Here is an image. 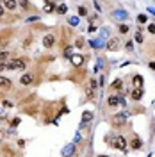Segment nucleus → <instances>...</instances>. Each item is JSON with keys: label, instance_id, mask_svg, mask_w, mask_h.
I'll return each mask as SVG.
<instances>
[{"label": "nucleus", "instance_id": "f257e3e1", "mask_svg": "<svg viewBox=\"0 0 155 157\" xmlns=\"http://www.w3.org/2000/svg\"><path fill=\"white\" fill-rule=\"evenodd\" d=\"M7 68H11V70H23L25 68V61L23 59H14V61H11L7 64Z\"/></svg>", "mask_w": 155, "mask_h": 157}, {"label": "nucleus", "instance_id": "f03ea898", "mask_svg": "<svg viewBox=\"0 0 155 157\" xmlns=\"http://www.w3.org/2000/svg\"><path fill=\"white\" fill-rule=\"evenodd\" d=\"M114 146H116L118 150H127V141H125V138H121V136H116L114 138Z\"/></svg>", "mask_w": 155, "mask_h": 157}, {"label": "nucleus", "instance_id": "7ed1b4c3", "mask_svg": "<svg viewBox=\"0 0 155 157\" xmlns=\"http://www.w3.org/2000/svg\"><path fill=\"white\" fill-rule=\"evenodd\" d=\"M96 86H98V84H96V80L93 78V80L89 82V87H87V98H93V96H95V93H96Z\"/></svg>", "mask_w": 155, "mask_h": 157}, {"label": "nucleus", "instance_id": "20e7f679", "mask_svg": "<svg viewBox=\"0 0 155 157\" xmlns=\"http://www.w3.org/2000/svg\"><path fill=\"white\" fill-rule=\"evenodd\" d=\"M54 43H55V36H54V34H46V36L43 38V45H45L46 48H50Z\"/></svg>", "mask_w": 155, "mask_h": 157}, {"label": "nucleus", "instance_id": "39448f33", "mask_svg": "<svg viewBox=\"0 0 155 157\" xmlns=\"http://www.w3.org/2000/svg\"><path fill=\"white\" fill-rule=\"evenodd\" d=\"M132 98H134V100H141V98H143V87H136V89L132 91Z\"/></svg>", "mask_w": 155, "mask_h": 157}, {"label": "nucleus", "instance_id": "423d86ee", "mask_svg": "<svg viewBox=\"0 0 155 157\" xmlns=\"http://www.w3.org/2000/svg\"><path fill=\"white\" fill-rule=\"evenodd\" d=\"M70 61H71L75 66H80V64L84 63V57H82V55H71V57H70Z\"/></svg>", "mask_w": 155, "mask_h": 157}, {"label": "nucleus", "instance_id": "0eeeda50", "mask_svg": "<svg viewBox=\"0 0 155 157\" xmlns=\"http://www.w3.org/2000/svg\"><path fill=\"white\" fill-rule=\"evenodd\" d=\"M0 87H4V89H9L11 87V80L5 77H0Z\"/></svg>", "mask_w": 155, "mask_h": 157}, {"label": "nucleus", "instance_id": "6e6552de", "mask_svg": "<svg viewBox=\"0 0 155 157\" xmlns=\"http://www.w3.org/2000/svg\"><path fill=\"white\" fill-rule=\"evenodd\" d=\"M4 7L5 9H14L16 7V0H4Z\"/></svg>", "mask_w": 155, "mask_h": 157}, {"label": "nucleus", "instance_id": "1a4fd4ad", "mask_svg": "<svg viewBox=\"0 0 155 157\" xmlns=\"http://www.w3.org/2000/svg\"><path fill=\"white\" fill-rule=\"evenodd\" d=\"M112 16H116L118 20H125V18H127L128 14H127L125 11H114V13H112Z\"/></svg>", "mask_w": 155, "mask_h": 157}, {"label": "nucleus", "instance_id": "9d476101", "mask_svg": "<svg viewBox=\"0 0 155 157\" xmlns=\"http://www.w3.org/2000/svg\"><path fill=\"white\" fill-rule=\"evenodd\" d=\"M32 75H30V73H25V75H22V84H30V82H32Z\"/></svg>", "mask_w": 155, "mask_h": 157}, {"label": "nucleus", "instance_id": "9b49d317", "mask_svg": "<svg viewBox=\"0 0 155 157\" xmlns=\"http://www.w3.org/2000/svg\"><path fill=\"white\" fill-rule=\"evenodd\" d=\"M116 48H118V41H116V39H111V41L107 43V50L112 52V50H116Z\"/></svg>", "mask_w": 155, "mask_h": 157}, {"label": "nucleus", "instance_id": "f8f14e48", "mask_svg": "<svg viewBox=\"0 0 155 157\" xmlns=\"http://www.w3.org/2000/svg\"><path fill=\"white\" fill-rule=\"evenodd\" d=\"M134 84H136L137 87H143V77H141V75H136V77H134Z\"/></svg>", "mask_w": 155, "mask_h": 157}, {"label": "nucleus", "instance_id": "ddd939ff", "mask_svg": "<svg viewBox=\"0 0 155 157\" xmlns=\"http://www.w3.org/2000/svg\"><path fill=\"white\" fill-rule=\"evenodd\" d=\"M43 9H45V13H52L54 11V2H46Z\"/></svg>", "mask_w": 155, "mask_h": 157}, {"label": "nucleus", "instance_id": "4468645a", "mask_svg": "<svg viewBox=\"0 0 155 157\" xmlns=\"http://www.w3.org/2000/svg\"><path fill=\"white\" fill-rule=\"evenodd\" d=\"M66 11H68L66 4H59V7H57V13H59V14H66Z\"/></svg>", "mask_w": 155, "mask_h": 157}, {"label": "nucleus", "instance_id": "2eb2a0df", "mask_svg": "<svg viewBox=\"0 0 155 157\" xmlns=\"http://www.w3.org/2000/svg\"><path fill=\"white\" fill-rule=\"evenodd\" d=\"M91 46H95V48H102V46H104V41H102V39H95V41H91Z\"/></svg>", "mask_w": 155, "mask_h": 157}, {"label": "nucleus", "instance_id": "dca6fc26", "mask_svg": "<svg viewBox=\"0 0 155 157\" xmlns=\"http://www.w3.org/2000/svg\"><path fill=\"white\" fill-rule=\"evenodd\" d=\"M73 150H75V146H73V145H68V146L63 150V154H64V155H70V154H73Z\"/></svg>", "mask_w": 155, "mask_h": 157}, {"label": "nucleus", "instance_id": "f3484780", "mask_svg": "<svg viewBox=\"0 0 155 157\" xmlns=\"http://www.w3.org/2000/svg\"><path fill=\"white\" fill-rule=\"evenodd\" d=\"M118 104H119V98H118V96H109V105L114 107V105H118Z\"/></svg>", "mask_w": 155, "mask_h": 157}, {"label": "nucleus", "instance_id": "a211bd4d", "mask_svg": "<svg viewBox=\"0 0 155 157\" xmlns=\"http://www.w3.org/2000/svg\"><path fill=\"white\" fill-rule=\"evenodd\" d=\"M146 20H148L146 14H139V16H137V22H139V23H146Z\"/></svg>", "mask_w": 155, "mask_h": 157}, {"label": "nucleus", "instance_id": "6ab92c4d", "mask_svg": "<svg viewBox=\"0 0 155 157\" xmlns=\"http://www.w3.org/2000/svg\"><path fill=\"white\" fill-rule=\"evenodd\" d=\"M132 146H134L136 150H139V148H141V141H139V139H134V141H132Z\"/></svg>", "mask_w": 155, "mask_h": 157}, {"label": "nucleus", "instance_id": "aec40b11", "mask_svg": "<svg viewBox=\"0 0 155 157\" xmlns=\"http://www.w3.org/2000/svg\"><path fill=\"white\" fill-rule=\"evenodd\" d=\"M82 116H84V121H91V118H93V114H91V113L87 111V113H84Z\"/></svg>", "mask_w": 155, "mask_h": 157}, {"label": "nucleus", "instance_id": "412c9836", "mask_svg": "<svg viewBox=\"0 0 155 157\" xmlns=\"http://www.w3.org/2000/svg\"><path fill=\"white\" fill-rule=\"evenodd\" d=\"M112 87H114V89H119V87H121V80H119V78H116V80L112 82Z\"/></svg>", "mask_w": 155, "mask_h": 157}, {"label": "nucleus", "instance_id": "4be33fe9", "mask_svg": "<svg viewBox=\"0 0 155 157\" xmlns=\"http://www.w3.org/2000/svg\"><path fill=\"white\" fill-rule=\"evenodd\" d=\"M136 41H137V43H143V34H141L139 31L136 32Z\"/></svg>", "mask_w": 155, "mask_h": 157}, {"label": "nucleus", "instance_id": "5701e85b", "mask_svg": "<svg viewBox=\"0 0 155 157\" xmlns=\"http://www.w3.org/2000/svg\"><path fill=\"white\" fill-rule=\"evenodd\" d=\"M119 32H121V34H127V32H128V27H127V25H119Z\"/></svg>", "mask_w": 155, "mask_h": 157}, {"label": "nucleus", "instance_id": "b1692460", "mask_svg": "<svg viewBox=\"0 0 155 157\" xmlns=\"http://www.w3.org/2000/svg\"><path fill=\"white\" fill-rule=\"evenodd\" d=\"M7 57H9V54H7V52H0V61H2V63H4Z\"/></svg>", "mask_w": 155, "mask_h": 157}, {"label": "nucleus", "instance_id": "393cba45", "mask_svg": "<svg viewBox=\"0 0 155 157\" xmlns=\"http://www.w3.org/2000/svg\"><path fill=\"white\" fill-rule=\"evenodd\" d=\"M64 55H66V57H68V59H70V57H71V46H68V48H66V50H64Z\"/></svg>", "mask_w": 155, "mask_h": 157}, {"label": "nucleus", "instance_id": "a878e982", "mask_svg": "<svg viewBox=\"0 0 155 157\" xmlns=\"http://www.w3.org/2000/svg\"><path fill=\"white\" fill-rule=\"evenodd\" d=\"M78 14L80 16H86V7H78Z\"/></svg>", "mask_w": 155, "mask_h": 157}, {"label": "nucleus", "instance_id": "bb28decb", "mask_svg": "<svg viewBox=\"0 0 155 157\" xmlns=\"http://www.w3.org/2000/svg\"><path fill=\"white\" fill-rule=\"evenodd\" d=\"M68 22H70V25H77V23H78V20H77V18H70Z\"/></svg>", "mask_w": 155, "mask_h": 157}, {"label": "nucleus", "instance_id": "cd10ccee", "mask_svg": "<svg viewBox=\"0 0 155 157\" xmlns=\"http://www.w3.org/2000/svg\"><path fill=\"white\" fill-rule=\"evenodd\" d=\"M20 2V5H23V7H29V2L27 0H18Z\"/></svg>", "mask_w": 155, "mask_h": 157}, {"label": "nucleus", "instance_id": "c85d7f7f", "mask_svg": "<svg viewBox=\"0 0 155 157\" xmlns=\"http://www.w3.org/2000/svg\"><path fill=\"white\" fill-rule=\"evenodd\" d=\"M134 46H132V41H127V50H132Z\"/></svg>", "mask_w": 155, "mask_h": 157}, {"label": "nucleus", "instance_id": "c756f323", "mask_svg": "<svg viewBox=\"0 0 155 157\" xmlns=\"http://www.w3.org/2000/svg\"><path fill=\"white\" fill-rule=\"evenodd\" d=\"M148 31H150L152 34H155V25H150V27H148Z\"/></svg>", "mask_w": 155, "mask_h": 157}, {"label": "nucleus", "instance_id": "7c9ffc66", "mask_svg": "<svg viewBox=\"0 0 155 157\" xmlns=\"http://www.w3.org/2000/svg\"><path fill=\"white\" fill-rule=\"evenodd\" d=\"M18 123H20V118H16V120H13V127H16Z\"/></svg>", "mask_w": 155, "mask_h": 157}, {"label": "nucleus", "instance_id": "2f4dec72", "mask_svg": "<svg viewBox=\"0 0 155 157\" xmlns=\"http://www.w3.org/2000/svg\"><path fill=\"white\" fill-rule=\"evenodd\" d=\"M4 68H5V64H4V63H2V61H0V72H2V70H4Z\"/></svg>", "mask_w": 155, "mask_h": 157}, {"label": "nucleus", "instance_id": "473e14b6", "mask_svg": "<svg viewBox=\"0 0 155 157\" xmlns=\"http://www.w3.org/2000/svg\"><path fill=\"white\" fill-rule=\"evenodd\" d=\"M0 16H4V7L0 5Z\"/></svg>", "mask_w": 155, "mask_h": 157}, {"label": "nucleus", "instance_id": "72a5a7b5", "mask_svg": "<svg viewBox=\"0 0 155 157\" xmlns=\"http://www.w3.org/2000/svg\"><path fill=\"white\" fill-rule=\"evenodd\" d=\"M100 157H107V155H100Z\"/></svg>", "mask_w": 155, "mask_h": 157}, {"label": "nucleus", "instance_id": "f704fd0d", "mask_svg": "<svg viewBox=\"0 0 155 157\" xmlns=\"http://www.w3.org/2000/svg\"><path fill=\"white\" fill-rule=\"evenodd\" d=\"M48 2H54V0H48Z\"/></svg>", "mask_w": 155, "mask_h": 157}]
</instances>
